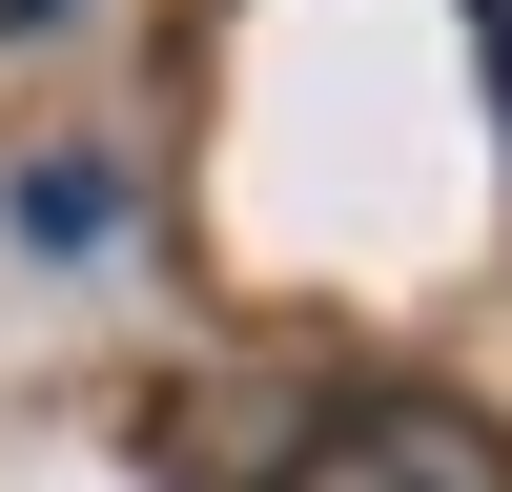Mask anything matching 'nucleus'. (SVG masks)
Here are the masks:
<instances>
[{"label":"nucleus","instance_id":"nucleus-1","mask_svg":"<svg viewBox=\"0 0 512 492\" xmlns=\"http://www.w3.org/2000/svg\"><path fill=\"white\" fill-rule=\"evenodd\" d=\"M287 492H512V451L472 431V410H431V390H349L308 451H287Z\"/></svg>","mask_w":512,"mask_h":492},{"label":"nucleus","instance_id":"nucleus-2","mask_svg":"<svg viewBox=\"0 0 512 492\" xmlns=\"http://www.w3.org/2000/svg\"><path fill=\"white\" fill-rule=\"evenodd\" d=\"M472 62H492V123H512V0H472Z\"/></svg>","mask_w":512,"mask_h":492},{"label":"nucleus","instance_id":"nucleus-3","mask_svg":"<svg viewBox=\"0 0 512 492\" xmlns=\"http://www.w3.org/2000/svg\"><path fill=\"white\" fill-rule=\"evenodd\" d=\"M21 21H82V0H0V41H21Z\"/></svg>","mask_w":512,"mask_h":492}]
</instances>
